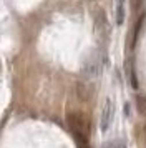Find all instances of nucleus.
<instances>
[{
    "instance_id": "f257e3e1",
    "label": "nucleus",
    "mask_w": 146,
    "mask_h": 148,
    "mask_svg": "<svg viewBox=\"0 0 146 148\" xmlns=\"http://www.w3.org/2000/svg\"><path fill=\"white\" fill-rule=\"evenodd\" d=\"M66 125L73 133L78 148H88V136H90V121L83 113L73 112L66 115Z\"/></svg>"
},
{
    "instance_id": "f03ea898",
    "label": "nucleus",
    "mask_w": 146,
    "mask_h": 148,
    "mask_svg": "<svg viewBox=\"0 0 146 148\" xmlns=\"http://www.w3.org/2000/svg\"><path fill=\"white\" fill-rule=\"evenodd\" d=\"M101 58H100L98 53H95L90 58V60L85 63V67H83V73H85V77H88V78H93V77H98L100 72H101Z\"/></svg>"
},
{
    "instance_id": "7ed1b4c3",
    "label": "nucleus",
    "mask_w": 146,
    "mask_h": 148,
    "mask_svg": "<svg viewBox=\"0 0 146 148\" xmlns=\"http://www.w3.org/2000/svg\"><path fill=\"white\" fill-rule=\"evenodd\" d=\"M113 116H115V105H113L111 100H106L105 107H103V112H101V120H100L101 132H106L110 128V125L113 121Z\"/></svg>"
},
{
    "instance_id": "20e7f679",
    "label": "nucleus",
    "mask_w": 146,
    "mask_h": 148,
    "mask_svg": "<svg viewBox=\"0 0 146 148\" xmlns=\"http://www.w3.org/2000/svg\"><path fill=\"white\" fill-rule=\"evenodd\" d=\"M125 20V0H118V7H116V23L121 25Z\"/></svg>"
},
{
    "instance_id": "39448f33",
    "label": "nucleus",
    "mask_w": 146,
    "mask_h": 148,
    "mask_svg": "<svg viewBox=\"0 0 146 148\" xmlns=\"http://www.w3.org/2000/svg\"><path fill=\"white\" fill-rule=\"evenodd\" d=\"M136 110L139 115L146 116V97H141V95L136 97Z\"/></svg>"
},
{
    "instance_id": "423d86ee",
    "label": "nucleus",
    "mask_w": 146,
    "mask_h": 148,
    "mask_svg": "<svg viewBox=\"0 0 146 148\" xmlns=\"http://www.w3.org/2000/svg\"><path fill=\"white\" fill-rule=\"evenodd\" d=\"M143 20H145V15H141L139 17V20L136 22V30H134V34H133L131 37V43H130V47H134L136 45V40H138V35H139V30H141V27H143Z\"/></svg>"
},
{
    "instance_id": "0eeeda50",
    "label": "nucleus",
    "mask_w": 146,
    "mask_h": 148,
    "mask_svg": "<svg viewBox=\"0 0 146 148\" xmlns=\"http://www.w3.org/2000/svg\"><path fill=\"white\" fill-rule=\"evenodd\" d=\"M103 148H125V143L123 141H110V143H105Z\"/></svg>"
},
{
    "instance_id": "6e6552de",
    "label": "nucleus",
    "mask_w": 146,
    "mask_h": 148,
    "mask_svg": "<svg viewBox=\"0 0 146 148\" xmlns=\"http://www.w3.org/2000/svg\"><path fill=\"white\" fill-rule=\"evenodd\" d=\"M141 3H143V0H133V7L134 8H139L141 7Z\"/></svg>"
},
{
    "instance_id": "1a4fd4ad",
    "label": "nucleus",
    "mask_w": 146,
    "mask_h": 148,
    "mask_svg": "<svg viewBox=\"0 0 146 148\" xmlns=\"http://www.w3.org/2000/svg\"><path fill=\"white\" fill-rule=\"evenodd\" d=\"M145 141H146V123H145Z\"/></svg>"
}]
</instances>
